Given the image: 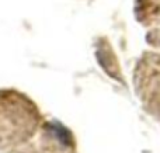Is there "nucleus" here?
<instances>
[{
	"mask_svg": "<svg viewBox=\"0 0 160 153\" xmlns=\"http://www.w3.org/2000/svg\"><path fill=\"white\" fill-rule=\"evenodd\" d=\"M35 106L25 96L0 90V149L25 142L34 135L39 120Z\"/></svg>",
	"mask_w": 160,
	"mask_h": 153,
	"instance_id": "obj_1",
	"label": "nucleus"
}]
</instances>
